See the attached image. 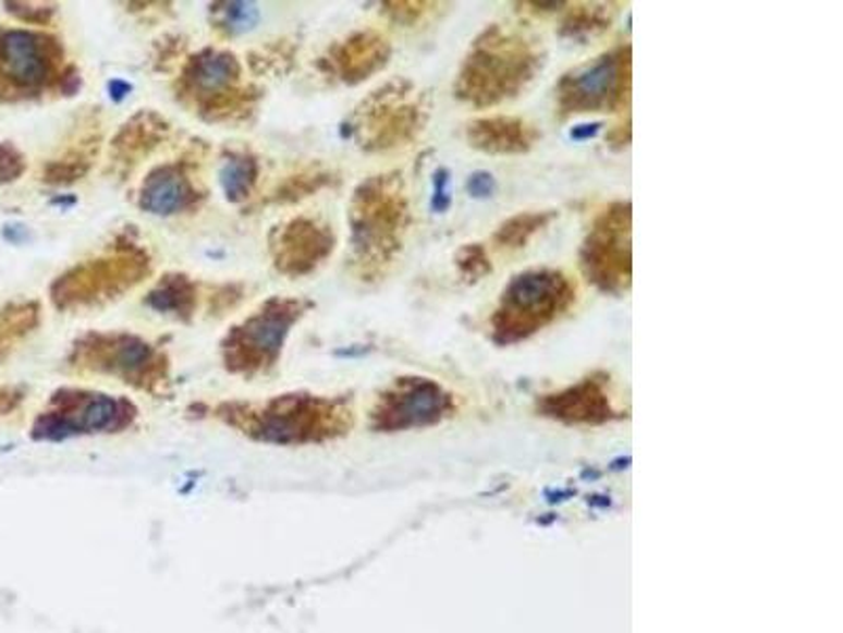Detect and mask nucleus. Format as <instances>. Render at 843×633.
Segmentation results:
<instances>
[{
	"mask_svg": "<svg viewBox=\"0 0 843 633\" xmlns=\"http://www.w3.org/2000/svg\"><path fill=\"white\" fill-rule=\"evenodd\" d=\"M137 414V405L123 395L64 387L36 416L30 435L34 441L60 443L72 437L123 434L133 427Z\"/></svg>",
	"mask_w": 843,
	"mask_h": 633,
	"instance_id": "10",
	"label": "nucleus"
},
{
	"mask_svg": "<svg viewBox=\"0 0 843 633\" xmlns=\"http://www.w3.org/2000/svg\"><path fill=\"white\" fill-rule=\"evenodd\" d=\"M218 175L227 200L239 205L252 199L260 180V161L252 150H227Z\"/></svg>",
	"mask_w": 843,
	"mask_h": 633,
	"instance_id": "22",
	"label": "nucleus"
},
{
	"mask_svg": "<svg viewBox=\"0 0 843 633\" xmlns=\"http://www.w3.org/2000/svg\"><path fill=\"white\" fill-rule=\"evenodd\" d=\"M42 319L40 302H9L0 308V366L11 357V353L36 332Z\"/></svg>",
	"mask_w": 843,
	"mask_h": 633,
	"instance_id": "23",
	"label": "nucleus"
},
{
	"mask_svg": "<svg viewBox=\"0 0 843 633\" xmlns=\"http://www.w3.org/2000/svg\"><path fill=\"white\" fill-rule=\"evenodd\" d=\"M13 17L28 26H49L58 13V4L51 2H4L2 4Z\"/></svg>",
	"mask_w": 843,
	"mask_h": 633,
	"instance_id": "30",
	"label": "nucleus"
},
{
	"mask_svg": "<svg viewBox=\"0 0 843 633\" xmlns=\"http://www.w3.org/2000/svg\"><path fill=\"white\" fill-rule=\"evenodd\" d=\"M631 203L608 205L592 222L581 249L586 279L603 294L620 296L631 288Z\"/></svg>",
	"mask_w": 843,
	"mask_h": 633,
	"instance_id": "13",
	"label": "nucleus"
},
{
	"mask_svg": "<svg viewBox=\"0 0 843 633\" xmlns=\"http://www.w3.org/2000/svg\"><path fill=\"white\" fill-rule=\"evenodd\" d=\"M466 191L473 199H489L496 193V180L487 171H477L468 178Z\"/></svg>",
	"mask_w": 843,
	"mask_h": 633,
	"instance_id": "34",
	"label": "nucleus"
},
{
	"mask_svg": "<svg viewBox=\"0 0 843 633\" xmlns=\"http://www.w3.org/2000/svg\"><path fill=\"white\" fill-rule=\"evenodd\" d=\"M28 169V161L24 153L11 144V142H0V184H13L17 182Z\"/></svg>",
	"mask_w": 843,
	"mask_h": 633,
	"instance_id": "32",
	"label": "nucleus"
},
{
	"mask_svg": "<svg viewBox=\"0 0 843 633\" xmlns=\"http://www.w3.org/2000/svg\"><path fill=\"white\" fill-rule=\"evenodd\" d=\"M65 366L78 374L110 376L155 398L171 389V360L161 346L131 332H87L78 336Z\"/></svg>",
	"mask_w": 843,
	"mask_h": 633,
	"instance_id": "8",
	"label": "nucleus"
},
{
	"mask_svg": "<svg viewBox=\"0 0 843 633\" xmlns=\"http://www.w3.org/2000/svg\"><path fill=\"white\" fill-rule=\"evenodd\" d=\"M213 416L230 429L268 446H310L344 437L355 425L349 398L283 393L270 400L224 401Z\"/></svg>",
	"mask_w": 843,
	"mask_h": 633,
	"instance_id": "1",
	"label": "nucleus"
},
{
	"mask_svg": "<svg viewBox=\"0 0 843 633\" xmlns=\"http://www.w3.org/2000/svg\"><path fill=\"white\" fill-rule=\"evenodd\" d=\"M410 199L401 173L363 180L349 207L353 270L363 281H378L392 267L410 229Z\"/></svg>",
	"mask_w": 843,
	"mask_h": 633,
	"instance_id": "2",
	"label": "nucleus"
},
{
	"mask_svg": "<svg viewBox=\"0 0 843 633\" xmlns=\"http://www.w3.org/2000/svg\"><path fill=\"white\" fill-rule=\"evenodd\" d=\"M98 137L81 139L76 148H70L60 159H53L42 167L40 180L49 186H70L83 180L94 166V157L98 155Z\"/></svg>",
	"mask_w": 843,
	"mask_h": 633,
	"instance_id": "25",
	"label": "nucleus"
},
{
	"mask_svg": "<svg viewBox=\"0 0 843 633\" xmlns=\"http://www.w3.org/2000/svg\"><path fill=\"white\" fill-rule=\"evenodd\" d=\"M599 130H601V123H586V125H578V127H574L572 130V139H576V142H584V139H590V137H595V135L599 134Z\"/></svg>",
	"mask_w": 843,
	"mask_h": 633,
	"instance_id": "38",
	"label": "nucleus"
},
{
	"mask_svg": "<svg viewBox=\"0 0 843 633\" xmlns=\"http://www.w3.org/2000/svg\"><path fill=\"white\" fill-rule=\"evenodd\" d=\"M428 104L403 78L390 81L363 101L351 121V134L367 153H387L410 146L422 134Z\"/></svg>",
	"mask_w": 843,
	"mask_h": 633,
	"instance_id": "11",
	"label": "nucleus"
},
{
	"mask_svg": "<svg viewBox=\"0 0 843 633\" xmlns=\"http://www.w3.org/2000/svg\"><path fill=\"white\" fill-rule=\"evenodd\" d=\"M384 13L399 26H416L424 20L437 2H422V0H390L384 2Z\"/></svg>",
	"mask_w": 843,
	"mask_h": 633,
	"instance_id": "31",
	"label": "nucleus"
},
{
	"mask_svg": "<svg viewBox=\"0 0 843 633\" xmlns=\"http://www.w3.org/2000/svg\"><path fill=\"white\" fill-rule=\"evenodd\" d=\"M241 60L227 49L205 47L191 56L173 85L175 98L207 123L236 125L249 121L260 106L256 85H243Z\"/></svg>",
	"mask_w": 843,
	"mask_h": 633,
	"instance_id": "5",
	"label": "nucleus"
},
{
	"mask_svg": "<svg viewBox=\"0 0 843 633\" xmlns=\"http://www.w3.org/2000/svg\"><path fill=\"white\" fill-rule=\"evenodd\" d=\"M455 267L464 281L477 283L491 272V260L481 243H468L455 254Z\"/></svg>",
	"mask_w": 843,
	"mask_h": 633,
	"instance_id": "29",
	"label": "nucleus"
},
{
	"mask_svg": "<svg viewBox=\"0 0 843 633\" xmlns=\"http://www.w3.org/2000/svg\"><path fill=\"white\" fill-rule=\"evenodd\" d=\"M538 68L540 56L529 40L493 24L471 45L455 78V98L475 108L513 100L534 81Z\"/></svg>",
	"mask_w": 843,
	"mask_h": 633,
	"instance_id": "3",
	"label": "nucleus"
},
{
	"mask_svg": "<svg viewBox=\"0 0 843 633\" xmlns=\"http://www.w3.org/2000/svg\"><path fill=\"white\" fill-rule=\"evenodd\" d=\"M193 167L188 159H178L171 163L155 167L142 182L137 193V205L142 211L159 218L178 216L184 211L198 209L205 200V191L198 188L193 178Z\"/></svg>",
	"mask_w": 843,
	"mask_h": 633,
	"instance_id": "16",
	"label": "nucleus"
},
{
	"mask_svg": "<svg viewBox=\"0 0 843 633\" xmlns=\"http://www.w3.org/2000/svg\"><path fill=\"white\" fill-rule=\"evenodd\" d=\"M241 299H243V288L236 285V283H232V285L228 283V285H222L218 290L216 296H211L209 308L218 311V315H222L228 308H234L241 302Z\"/></svg>",
	"mask_w": 843,
	"mask_h": 633,
	"instance_id": "35",
	"label": "nucleus"
},
{
	"mask_svg": "<svg viewBox=\"0 0 843 633\" xmlns=\"http://www.w3.org/2000/svg\"><path fill=\"white\" fill-rule=\"evenodd\" d=\"M578 301L572 277L559 268H529L504 288L491 315V340L513 346L559 321Z\"/></svg>",
	"mask_w": 843,
	"mask_h": 633,
	"instance_id": "7",
	"label": "nucleus"
},
{
	"mask_svg": "<svg viewBox=\"0 0 843 633\" xmlns=\"http://www.w3.org/2000/svg\"><path fill=\"white\" fill-rule=\"evenodd\" d=\"M198 283L186 272H167L150 288L144 304L180 324H193L198 308Z\"/></svg>",
	"mask_w": 843,
	"mask_h": 633,
	"instance_id": "21",
	"label": "nucleus"
},
{
	"mask_svg": "<svg viewBox=\"0 0 843 633\" xmlns=\"http://www.w3.org/2000/svg\"><path fill=\"white\" fill-rule=\"evenodd\" d=\"M390 56L392 47L384 34L358 31L349 34L344 40L333 42L321 58V68L344 85H358L384 70Z\"/></svg>",
	"mask_w": 843,
	"mask_h": 633,
	"instance_id": "18",
	"label": "nucleus"
},
{
	"mask_svg": "<svg viewBox=\"0 0 843 633\" xmlns=\"http://www.w3.org/2000/svg\"><path fill=\"white\" fill-rule=\"evenodd\" d=\"M108 92H110V98L114 101H123L131 94V85L127 81H121V78H112L108 83Z\"/></svg>",
	"mask_w": 843,
	"mask_h": 633,
	"instance_id": "37",
	"label": "nucleus"
},
{
	"mask_svg": "<svg viewBox=\"0 0 843 633\" xmlns=\"http://www.w3.org/2000/svg\"><path fill=\"white\" fill-rule=\"evenodd\" d=\"M150 275V252L131 234H123L103 254L76 263L56 277L49 285V299L62 313H83L121 301Z\"/></svg>",
	"mask_w": 843,
	"mask_h": 633,
	"instance_id": "4",
	"label": "nucleus"
},
{
	"mask_svg": "<svg viewBox=\"0 0 843 633\" xmlns=\"http://www.w3.org/2000/svg\"><path fill=\"white\" fill-rule=\"evenodd\" d=\"M171 135V123L155 110H139L110 142V163L117 173L127 175L148 159Z\"/></svg>",
	"mask_w": 843,
	"mask_h": 633,
	"instance_id": "19",
	"label": "nucleus"
},
{
	"mask_svg": "<svg viewBox=\"0 0 843 633\" xmlns=\"http://www.w3.org/2000/svg\"><path fill=\"white\" fill-rule=\"evenodd\" d=\"M313 306V301L288 296H272L260 304L220 340V357L227 372L247 380L272 372L281 362L293 326Z\"/></svg>",
	"mask_w": 843,
	"mask_h": 633,
	"instance_id": "9",
	"label": "nucleus"
},
{
	"mask_svg": "<svg viewBox=\"0 0 843 633\" xmlns=\"http://www.w3.org/2000/svg\"><path fill=\"white\" fill-rule=\"evenodd\" d=\"M26 398L24 389L20 387H0V416H7L15 412Z\"/></svg>",
	"mask_w": 843,
	"mask_h": 633,
	"instance_id": "36",
	"label": "nucleus"
},
{
	"mask_svg": "<svg viewBox=\"0 0 843 633\" xmlns=\"http://www.w3.org/2000/svg\"><path fill=\"white\" fill-rule=\"evenodd\" d=\"M209 13L213 26L228 36L252 33L260 24V7L256 2H213L209 7Z\"/></svg>",
	"mask_w": 843,
	"mask_h": 633,
	"instance_id": "27",
	"label": "nucleus"
},
{
	"mask_svg": "<svg viewBox=\"0 0 843 633\" xmlns=\"http://www.w3.org/2000/svg\"><path fill=\"white\" fill-rule=\"evenodd\" d=\"M455 412L454 393L426 376H401L374 403L369 425L378 434H401L443 423Z\"/></svg>",
	"mask_w": 843,
	"mask_h": 633,
	"instance_id": "14",
	"label": "nucleus"
},
{
	"mask_svg": "<svg viewBox=\"0 0 843 633\" xmlns=\"http://www.w3.org/2000/svg\"><path fill=\"white\" fill-rule=\"evenodd\" d=\"M466 139L486 155H525L540 139V132L520 117L496 114L468 123Z\"/></svg>",
	"mask_w": 843,
	"mask_h": 633,
	"instance_id": "20",
	"label": "nucleus"
},
{
	"mask_svg": "<svg viewBox=\"0 0 843 633\" xmlns=\"http://www.w3.org/2000/svg\"><path fill=\"white\" fill-rule=\"evenodd\" d=\"M435 191H432V199H430V207L435 214H443L450 209L452 205V195H450V171L448 169H437L435 171Z\"/></svg>",
	"mask_w": 843,
	"mask_h": 633,
	"instance_id": "33",
	"label": "nucleus"
},
{
	"mask_svg": "<svg viewBox=\"0 0 843 633\" xmlns=\"http://www.w3.org/2000/svg\"><path fill=\"white\" fill-rule=\"evenodd\" d=\"M614 20V9L610 4H576L570 9L561 34L567 38H586L603 33Z\"/></svg>",
	"mask_w": 843,
	"mask_h": 633,
	"instance_id": "28",
	"label": "nucleus"
},
{
	"mask_svg": "<svg viewBox=\"0 0 843 633\" xmlns=\"http://www.w3.org/2000/svg\"><path fill=\"white\" fill-rule=\"evenodd\" d=\"M538 412L563 425H603L620 416L606 376H588L567 389L542 395Z\"/></svg>",
	"mask_w": 843,
	"mask_h": 633,
	"instance_id": "17",
	"label": "nucleus"
},
{
	"mask_svg": "<svg viewBox=\"0 0 843 633\" xmlns=\"http://www.w3.org/2000/svg\"><path fill=\"white\" fill-rule=\"evenodd\" d=\"M335 231L319 218L297 216L268 236V254L272 267L290 279L313 275L335 252Z\"/></svg>",
	"mask_w": 843,
	"mask_h": 633,
	"instance_id": "15",
	"label": "nucleus"
},
{
	"mask_svg": "<svg viewBox=\"0 0 843 633\" xmlns=\"http://www.w3.org/2000/svg\"><path fill=\"white\" fill-rule=\"evenodd\" d=\"M631 98V47L616 49L574 68L557 85V106L563 117L616 112Z\"/></svg>",
	"mask_w": 843,
	"mask_h": 633,
	"instance_id": "12",
	"label": "nucleus"
},
{
	"mask_svg": "<svg viewBox=\"0 0 843 633\" xmlns=\"http://www.w3.org/2000/svg\"><path fill=\"white\" fill-rule=\"evenodd\" d=\"M338 180L340 178L327 167H306V169H300L297 173L288 175L283 182H279L261 203L264 205H293V203H300V200L321 193L323 188L333 186Z\"/></svg>",
	"mask_w": 843,
	"mask_h": 633,
	"instance_id": "24",
	"label": "nucleus"
},
{
	"mask_svg": "<svg viewBox=\"0 0 843 633\" xmlns=\"http://www.w3.org/2000/svg\"><path fill=\"white\" fill-rule=\"evenodd\" d=\"M83 76L74 64H65L60 38L28 28L0 31V96L7 100H30L47 92L72 98L81 92Z\"/></svg>",
	"mask_w": 843,
	"mask_h": 633,
	"instance_id": "6",
	"label": "nucleus"
},
{
	"mask_svg": "<svg viewBox=\"0 0 843 633\" xmlns=\"http://www.w3.org/2000/svg\"><path fill=\"white\" fill-rule=\"evenodd\" d=\"M554 218V211H525L509 218L500 224V229L493 234V245L498 249H521L529 243L534 234L547 229Z\"/></svg>",
	"mask_w": 843,
	"mask_h": 633,
	"instance_id": "26",
	"label": "nucleus"
}]
</instances>
